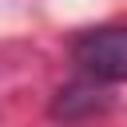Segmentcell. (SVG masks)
<instances>
[{"mask_svg":"<svg viewBox=\"0 0 127 127\" xmlns=\"http://www.w3.org/2000/svg\"><path fill=\"white\" fill-rule=\"evenodd\" d=\"M71 56L91 79L123 83L127 79V24H107V28L83 32L75 40Z\"/></svg>","mask_w":127,"mask_h":127,"instance_id":"6da1fadb","label":"cell"}]
</instances>
